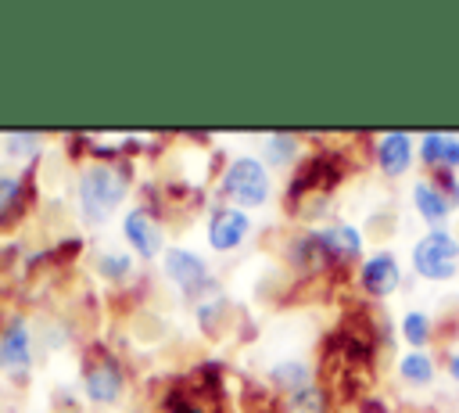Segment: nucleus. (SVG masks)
<instances>
[{
	"instance_id": "f257e3e1",
	"label": "nucleus",
	"mask_w": 459,
	"mask_h": 413,
	"mask_svg": "<svg viewBox=\"0 0 459 413\" xmlns=\"http://www.w3.org/2000/svg\"><path fill=\"white\" fill-rule=\"evenodd\" d=\"M126 176L111 165H90L82 176H79V205H82V215L86 223H104L126 198Z\"/></svg>"
},
{
	"instance_id": "f03ea898",
	"label": "nucleus",
	"mask_w": 459,
	"mask_h": 413,
	"mask_svg": "<svg viewBox=\"0 0 459 413\" xmlns=\"http://www.w3.org/2000/svg\"><path fill=\"white\" fill-rule=\"evenodd\" d=\"M412 266L427 280H448L459 269V241L445 230H430L423 241L412 248Z\"/></svg>"
},
{
	"instance_id": "7ed1b4c3",
	"label": "nucleus",
	"mask_w": 459,
	"mask_h": 413,
	"mask_svg": "<svg viewBox=\"0 0 459 413\" xmlns=\"http://www.w3.org/2000/svg\"><path fill=\"white\" fill-rule=\"evenodd\" d=\"M222 190L237 205L255 208V205H262L269 198V172H265V165L258 158H237L222 176Z\"/></svg>"
},
{
	"instance_id": "20e7f679",
	"label": "nucleus",
	"mask_w": 459,
	"mask_h": 413,
	"mask_svg": "<svg viewBox=\"0 0 459 413\" xmlns=\"http://www.w3.org/2000/svg\"><path fill=\"white\" fill-rule=\"evenodd\" d=\"M122 370H118V363L111 359V356H97L90 366H86V377H82V388H86V395L93 399V402H100V406H108V402H115L118 395H122Z\"/></svg>"
},
{
	"instance_id": "39448f33",
	"label": "nucleus",
	"mask_w": 459,
	"mask_h": 413,
	"mask_svg": "<svg viewBox=\"0 0 459 413\" xmlns=\"http://www.w3.org/2000/svg\"><path fill=\"white\" fill-rule=\"evenodd\" d=\"M165 273L186 291V294H197L204 284H208V266L201 262V255L186 251V248H169L165 251Z\"/></svg>"
},
{
	"instance_id": "423d86ee",
	"label": "nucleus",
	"mask_w": 459,
	"mask_h": 413,
	"mask_svg": "<svg viewBox=\"0 0 459 413\" xmlns=\"http://www.w3.org/2000/svg\"><path fill=\"white\" fill-rule=\"evenodd\" d=\"M32 363V352H29V327L25 320H11L0 334V366L14 377H22Z\"/></svg>"
},
{
	"instance_id": "0eeeda50",
	"label": "nucleus",
	"mask_w": 459,
	"mask_h": 413,
	"mask_svg": "<svg viewBox=\"0 0 459 413\" xmlns=\"http://www.w3.org/2000/svg\"><path fill=\"white\" fill-rule=\"evenodd\" d=\"M122 230H126L129 248H133L140 259H154V255L161 251V230H158V223H154L143 208H133V212L126 215Z\"/></svg>"
},
{
	"instance_id": "6e6552de",
	"label": "nucleus",
	"mask_w": 459,
	"mask_h": 413,
	"mask_svg": "<svg viewBox=\"0 0 459 413\" xmlns=\"http://www.w3.org/2000/svg\"><path fill=\"white\" fill-rule=\"evenodd\" d=\"M247 230H251V223H247L244 212L222 208V212H215L212 223H208V244H212L215 251H230V248H237V244L247 237Z\"/></svg>"
},
{
	"instance_id": "1a4fd4ad",
	"label": "nucleus",
	"mask_w": 459,
	"mask_h": 413,
	"mask_svg": "<svg viewBox=\"0 0 459 413\" xmlns=\"http://www.w3.org/2000/svg\"><path fill=\"white\" fill-rule=\"evenodd\" d=\"M398 280H402V273H398V262H394L391 251H380V255L366 259V266H362V287L369 294H391L398 287Z\"/></svg>"
},
{
	"instance_id": "9d476101",
	"label": "nucleus",
	"mask_w": 459,
	"mask_h": 413,
	"mask_svg": "<svg viewBox=\"0 0 459 413\" xmlns=\"http://www.w3.org/2000/svg\"><path fill=\"white\" fill-rule=\"evenodd\" d=\"M377 162L387 176H402L412 162V140L405 133H384L377 144Z\"/></svg>"
},
{
	"instance_id": "9b49d317",
	"label": "nucleus",
	"mask_w": 459,
	"mask_h": 413,
	"mask_svg": "<svg viewBox=\"0 0 459 413\" xmlns=\"http://www.w3.org/2000/svg\"><path fill=\"white\" fill-rule=\"evenodd\" d=\"M412 201H416V212L430 223V226H437V223H445L448 219V198H445V190H437L434 183H427V180H420L416 187H412Z\"/></svg>"
},
{
	"instance_id": "f8f14e48",
	"label": "nucleus",
	"mask_w": 459,
	"mask_h": 413,
	"mask_svg": "<svg viewBox=\"0 0 459 413\" xmlns=\"http://www.w3.org/2000/svg\"><path fill=\"white\" fill-rule=\"evenodd\" d=\"M316 237H319L326 259H355L362 251V237L351 226H330V230H319Z\"/></svg>"
},
{
	"instance_id": "ddd939ff",
	"label": "nucleus",
	"mask_w": 459,
	"mask_h": 413,
	"mask_svg": "<svg viewBox=\"0 0 459 413\" xmlns=\"http://www.w3.org/2000/svg\"><path fill=\"white\" fill-rule=\"evenodd\" d=\"M420 158L423 162H434L441 169H459V140L455 136H445V133H427L420 140Z\"/></svg>"
},
{
	"instance_id": "4468645a",
	"label": "nucleus",
	"mask_w": 459,
	"mask_h": 413,
	"mask_svg": "<svg viewBox=\"0 0 459 413\" xmlns=\"http://www.w3.org/2000/svg\"><path fill=\"white\" fill-rule=\"evenodd\" d=\"M269 381H273L276 388L290 391V395H298V391L312 388V384H308V370H305L301 363H276V366L269 370Z\"/></svg>"
},
{
	"instance_id": "2eb2a0df",
	"label": "nucleus",
	"mask_w": 459,
	"mask_h": 413,
	"mask_svg": "<svg viewBox=\"0 0 459 413\" xmlns=\"http://www.w3.org/2000/svg\"><path fill=\"white\" fill-rule=\"evenodd\" d=\"M402 377L409 381V384H416V388H423V384H430V377H434V363H430V356L427 352H409L405 359H402Z\"/></svg>"
},
{
	"instance_id": "dca6fc26",
	"label": "nucleus",
	"mask_w": 459,
	"mask_h": 413,
	"mask_svg": "<svg viewBox=\"0 0 459 413\" xmlns=\"http://www.w3.org/2000/svg\"><path fill=\"white\" fill-rule=\"evenodd\" d=\"M22 208V180L18 176H0V226Z\"/></svg>"
},
{
	"instance_id": "f3484780",
	"label": "nucleus",
	"mask_w": 459,
	"mask_h": 413,
	"mask_svg": "<svg viewBox=\"0 0 459 413\" xmlns=\"http://www.w3.org/2000/svg\"><path fill=\"white\" fill-rule=\"evenodd\" d=\"M402 334H405V341L420 352V348L427 345V338H430V320H427V312H409V316L402 320Z\"/></svg>"
},
{
	"instance_id": "a211bd4d",
	"label": "nucleus",
	"mask_w": 459,
	"mask_h": 413,
	"mask_svg": "<svg viewBox=\"0 0 459 413\" xmlns=\"http://www.w3.org/2000/svg\"><path fill=\"white\" fill-rule=\"evenodd\" d=\"M287 413H326V395L319 388H305V391L290 395Z\"/></svg>"
},
{
	"instance_id": "6ab92c4d",
	"label": "nucleus",
	"mask_w": 459,
	"mask_h": 413,
	"mask_svg": "<svg viewBox=\"0 0 459 413\" xmlns=\"http://www.w3.org/2000/svg\"><path fill=\"white\" fill-rule=\"evenodd\" d=\"M265 154H269V162H273V165H283L287 158H294V154H298V140H294V136H287V133H276V136H269V140H265Z\"/></svg>"
},
{
	"instance_id": "aec40b11",
	"label": "nucleus",
	"mask_w": 459,
	"mask_h": 413,
	"mask_svg": "<svg viewBox=\"0 0 459 413\" xmlns=\"http://www.w3.org/2000/svg\"><path fill=\"white\" fill-rule=\"evenodd\" d=\"M39 144H43V140H39L36 133H11V136H7V151H11V154H32Z\"/></svg>"
},
{
	"instance_id": "412c9836",
	"label": "nucleus",
	"mask_w": 459,
	"mask_h": 413,
	"mask_svg": "<svg viewBox=\"0 0 459 413\" xmlns=\"http://www.w3.org/2000/svg\"><path fill=\"white\" fill-rule=\"evenodd\" d=\"M97 269L104 273V277H126L129 273V259L126 255H100V262H97Z\"/></svg>"
},
{
	"instance_id": "4be33fe9",
	"label": "nucleus",
	"mask_w": 459,
	"mask_h": 413,
	"mask_svg": "<svg viewBox=\"0 0 459 413\" xmlns=\"http://www.w3.org/2000/svg\"><path fill=\"white\" fill-rule=\"evenodd\" d=\"M448 373L459 381V356H452V359H448Z\"/></svg>"
}]
</instances>
